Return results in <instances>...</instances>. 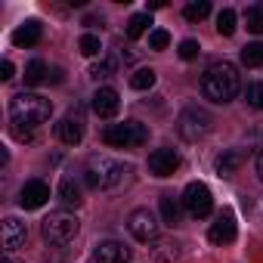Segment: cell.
I'll return each mask as SVG.
<instances>
[{
    "mask_svg": "<svg viewBox=\"0 0 263 263\" xmlns=\"http://www.w3.org/2000/svg\"><path fill=\"white\" fill-rule=\"evenodd\" d=\"M238 90H241V78H238V68L229 59H217L204 68V74H201L204 99H211L217 105H226L238 96Z\"/></svg>",
    "mask_w": 263,
    "mask_h": 263,
    "instance_id": "1",
    "label": "cell"
},
{
    "mask_svg": "<svg viewBox=\"0 0 263 263\" xmlns=\"http://www.w3.org/2000/svg\"><path fill=\"white\" fill-rule=\"evenodd\" d=\"M130 174H134V167L108 155H90L84 167V180L90 189H118L121 183L130 180Z\"/></svg>",
    "mask_w": 263,
    "mask_h": 263,
    "instance_id": "2",
    "label": "cell"
},
{
    "mask_svg": "<svg viewBox=\"0 0 263 263\" xmlns=\"http://www.w3.org/2000/svg\"><path fill=\"white\" fill-rule=\"evenodd\" d=\"M53 115V102L41 93H16L10 99V118L13 124H25V130H34L41 124H47Z\"/></svg>",
    "mask_w": 263,
    "mask_h": 263,
    "instance_id": "3",
    "label": "cell"
},
{
    "mask_svg": "<svg viewBox=\"0 0 263 263\" xmlns=\"http://www.w3.org/2000/svg\"><path fill=\"white\" fill-rule=\"evenodd\" d=\"M149 140V130L140 121H124V124H108L102 130V143L111 149H137Z\"/></svg>",
    "mask_w": 263,
    "mask_h": 263,
    "instance_id": "4",
    "label": "cell"
},
{
    "mask_svg": "<svg viewBox=\"0 0 263 263\" xmlns=\"http://www.w3.org/2000/svg\"><path fill=\"white\" fill-rule=\"evenodd\" d=\"M211 127H214L211 111H208V108H198V105L183 108L180 118H177V130H180V137H183L186 143H198V140H204V137L211 134Z\"/></svg>",
    "mask_w": 263,
    "mask_h": 263,
    "instance_id": "5",
    "label": "cell"
},
{
    "mask_svg": "<svg viewBox=\"0 0 263 263\" xmlns=\"http://www.w3.org/2000/svg\"><path fill=\"white\" fill-rule=\"evenodd\" d=\"M78 229H81V223H78V217L68 214V211H53V214L44 220V226H41V232H44V238H47L50 245H68V241L78 235Z\"/></svg>",
    "mask_w": 263,
    "mask_h": 263,
    "instance_id": "6",
    "label": "cell"
},
{
    "mask_svg": "<svg viewBox=\"0 0 263 263\" xmlns=\"http://www.w3.org/2000/svg\"><path fill=\"white\" fill-rule=\"evenodd\" d=\"M183 208H186V214L189 217H195V220H204L211 211H214V195H211V189L204 186V183H189L186 189H183Z\"/></svg>",
    "mask_w": 263,
    "mask_h": 263,
    "instance_id": "7",
    "label": "cell"
},
{
    "mask_svg": "<svg viewBox=\"0 0 263 263\" xmlns=\"http://www.w3.org/2000/svg\"><path fill=\"white\" fill-rule=\"evenodd\" d=\"M127 229L137 241H155L158 238V220L149 208H137L134 214L127 217Z\"/></svg>",
    "mask_w": 263,
    "mask_h": 263,
    "instance_id": "8",
    "label": "cell"
},
{
    "mask_svg": "<svg viewBox=\"0 0 263 263\" xmlns=\"http://www.w3.org/2000/svg\"><path fill=\"white\" fill-rule=\"evenodd\" d=\"M56 137H59L65 146H78V143L84 140V115H81V108H71V111H65V115L59 118Z\"/></svg>",
    "mask_w": 263,
    "mask_h": 263,
    "instance_id": "9",
    "label": "cell"
},
{
    "mask_svg": "<svg viewBox=\"0 0 263 263\" xmlns=\"http://www.w3.org/2000/svg\"><path fill=\"white\" fill-rule=\"evenodd\" d=\"M180 155H177V149H171V146H161V149H155L152 155H149V171L155 174V177H174L177 171H180Z\"/></svg>",
    "mask_w": 263,
    "mask_h": 263,
    "instance_id": "10",
    "label": "cell"
},
{
    "mask_svg": "<svg viewBox=\"0 0 263 263\" xmlns=\"http://www.w3.org/2000/svg\"><path fill=\"white\" fill-rule=\"evenodd\" d=\"M50 201V186L44 183V180H28L25 186H22V192H19V204L25 208V211H37V208H44Z\"/></svg>",
    "mask_w": 263,
    "mask_h": 263,
    "instance_id": "11",
    "label": "cell"
},
{
    "mask_svg": "<svg viewBox=\"0 0 263 263\" xmlns=\"http://www.w3.org/2000/svg\"><path fill=\"white\" fill-rule=\"evenodd\" d=\"M235 235H238V229H235V217H232L229 211H223V214L211 223V229H208V238H211L214 245H229V241H235Z\"/></svg>",
    "mask_w": 263,
    "mask_h": 263,
    "instance_id": "12",
    "label": "cell"
},
{
    "mask_svg": "<svg viewBox=\"0 0 263 263\" xmlns=\"http://www.w3.org/2000/svg\"><path fill=\"white\" fill-rule=\"evenodd\" d=\"M93 260L96 263H130V248L124 241H99L96 251H93Z\"/></svg>",
    "mask_w": 263,
    "mask_h": 263,
    "instance_id": "13",
    "label": "cell"
},
{
    "mask_svg": "<svg viewBox=\"0 0 263 263\" xmlns=\"http://www.w3.org/2000/svg\"><path fill=\"white\" fill-rule=\"evenodd\" d=\"M25 223L22 220H16V217H7L4 220V226H0V238H4V251L7 254H13V251H19L22 245H25Z\"/></svg>",
    "mask_w": 263,
    "mask_h": 263,
    "instance_id": "14",
    "label": "cell"
},
{
    "mask_svg": "<svg viewBox=\"0 0 263 263\" xmlns=\"http://www.w3.org/2000/svg\"><path fill=\"white\" fill-rule=\"evenodd\" d=\"M118 105H121L118 90H111V87H99V90L93 93V111H96L99 118H115V115H118Z\"/></svg>",
    "mask_w": 263,
    "mask_h": 263,
    "instance_id": "15",
    "label": "cell"
},
{
    "mask_svg": "<svg viewBox=\"0 0 263 263\" xmlns=\"http://www.w3.org/2000/svg\"><path fill=\"white\" fill-rule=\"evenodd\" d=\"M37 41H41V22L37 19H28L25 25H19L13 31V44L16 47H34Z\"/></svg>",
    "mask_w": 263,
    "mask_h": 263,
    "instance_id": "16",
    "label": "cell"
},
{
    "mask_svg": "<svg viewBox=\"0 0 263 263\" xmlns=\"http://www.w3.org/2000/svg\"><path fill=\"white\" fill-rule=\"evenodd\" d=\"M59 201L65 204V208H78L84 198H81V186L71 180V177H62L59 180Z\"/></svg>",
    "mask_w": 263,
    "mask_h": 263,
    "instance_id": "17",
    "label": "cell"
},
{
    "mask_svg": "<svg viewBox=\"0 0 263 263\" xmlns=\"http://www.w3.org/2000/svg\"><path fill=\"white\" fill-rule=\"evenodd\" d=\"M245 161V155L238 152V149H232V152H223L220 158H217V174L220 177H229V174H235L238 171V164Z\"/></svg>",
    "mask_w": 263,
    "mask_h": 263,
    "instance_id": "18",
    "label": "cell"
},
{
    "mask_svg": "<svg viewBox=\"0 0 263 263\" xmlns=\"http://www.w3.org/2000/svg\"><path fill=\"white\" fill-rule=\"evenodd\" d=\"M47 74H50V68H47L41 59H31V62L25 65V84H28V87L44 84V81H47Z\"/></svg>",
    "mask_w": 263,
    "mask_h": 263,
    "instance_id": "19",
    "label": "cell"
},
{
    "mask_svg": "<svg viewBox=\"0 0 263 263\" xmlns=\"http://www.w3.org/2000/svg\"><path fill=\"white\" fill-rule=\"evenodd\" d=\"M149 25H152L149 13H137V16H130V22H127V37H130V41L143 37V34L149 31Z\"/></svg>",
    "mask_w": 263,
    "mask_h": 263,
    "instance_id": "20",
    "label": "cell"
},
{
    "mask_svg": "<svg viewBox=\"0 0 263 263\" xmlns=\"http://www.w3.org/2000/svg\"><path fill=\"white\" fill-rule=\"evenodd\" d=\"M245 25L251 34H263V4H251L245 10Z\"/></svg>",
    "mask_w": 263,
    "mask_h": 263,
    "instance_id": "21",
    "label": "cell"
},
{
    "mask_svg": "<svg viewBox=\"0 0 263 263\" xmlns=\"http://www.w3.org/2000/svg\"><path fill=\"white\" fill-rule=\"evenodd\" d=\"M180 201L174 198V195H161V217H164V223H171V226H177L180 223Z\"/></svg>",
    "mask_w": 263,
    "mask_h": 263,
    "instance_id": "22",
    "label": "cell"
},
{
    "mask_svg": "<svg viewBox=\"0 0 263 263\" xmlns=\"http://www.w3.org/2000/svg\"><path fill=\"white\" fill-rule=\"evenodd\" d=\"M235 22H238V16H235V10H220V16H217V31L223 34V37H232L235 34Z\"/></svg>",
    "mask_w": 263,
    "mask_h": 263,
    "instance_id": "23",
    "label": "cell"
},
{
    "mask_svg": "<svg viewBox=\"0 0 263 263\" xmlns=\"http://www.w3.org/2000/svg\"><path fill=\"white\" fill-rule=\"evenodd\" d=\"M241 62L248 65V68H263V44L257 41V44H248L245 50H241Z\"/></svg>",
    "mask_w": 263,
    "mask_h": 263,
    "instance_id": "24",
    "label": "cell"
},
{
    "mask_svg": "<svg viewBox=\"0 0 263 263\" xmlns=\"http://www.w3.org/2000/svg\"><path fill=\"white\" fill-rule=\"evenodd\" d=\"M130 87H134V90H152L155 87V71L152 68H140L137 74H130Z\"/></svg>",
    "mask_w": 263,
    "mask_h": 263,
    "instance_id": "25",
    "label": "cell"
},
{
    "mask_svg": "<svg viewBox=\"0 0 263 263\" xmlns=\"http://www.w3.org/2000/svg\"><path fill=\"white\" fill-rule=\"evenodd\" d=\"M208 13H211V4H208V0H195V4H186V7H183V16H186L189 22H201Z\"/></svg>",
    "mask_w": 263,
    "mask_h": 263,
    "instance_id": "26",
    "label": "cell"
},
{
    "mask_svg": "<svg viewBox=\"0 0 263 263\" xmlns=\"http://www.w3.org/2000/svg\"><path fill=\"white\" fill-rule=\"evenodd\" d=\"M245 99H248V105H251V108H260V111H263V81H254V84H248V90H245Z\"/></svg>",
    "mask_w": 263,
    "mask_h": 263,
    "instance_id": "27",
    "label": "cell"
},
{
    "mask_svg": "<svg viewBox=\"0 0 263 263\" xmlns=\"http://www.w3.org/2000/svg\"><path fill=\"white\" fill-rule=\"evenodd\" d=\"M115 74V62L111 59H99L93 68H90V78L93 81H105V78H111Z\"/></svg>",
    "mask_w": 263,
    "mask_h": 263,
    "instance_id": "28",
    "label": "cell"
},
{
    "mask_svg": "<svg viewBox=\"0 0 263 263\" xmlns=\"http://www.w3.org/2000/svg\"><path fill=\"white\" fill-rule=\"evenodd\" d=\"M78 47H81V53H84V56H99V50H102V44H99V37H96V34H84Z\"/></svg>",
    "mask_w": 263,
    "mask_h": 263,
    "instance_id": "29",
    "label": "cell"
},
{
    "mask_svg": "<svg viewBox=\"0 0 263 263\" xmlns=\"http://www.w3.org/2000/svg\"><path fill=\"white\" fill-rule=\"evenodd\" d=\"M167 44H171V34H167L164 28L149 31V47H152V50H167Z\"/></svg>",
    "mask_w": 263,
    "mask_h": 263,
    "instance_id": "30",
    "label": "cell"
},
{
    "mask_svg": "<svg viewBox=\"0 0 263 263\" xmlns=\"http://www.w3.org/2000/svg\"><path fill=\"white\" fill-rule=\"evenodd\" d=\"M198 53H201L198 41H192V37H189V41H183V44H180V59H186V62H189V59H195Z\"/></svg>",
    "mask_w": 263,
    "mask_h": 263,
    "instance_id": "31",
    "label": "cell"
},
{
    "mask_svg": "<svg viewBox=\"0 0 263 263\" xmlns=\"http://www.w3.org/2000/svg\"><path fill=\"white\" fill-rule=\"evenodd\" d=\"M10 78H13V62L4 59V65H0V81H10Z\"/></svg>",
    "mask_w": 263,
    "mask_h": 263,
    "instance_id": "32",
    "label": "cell"
},
{
    "mask_svg": "<svg viewBox=\"0 0 263 263\" xmlns=\"http://www.w3.org/2000/svg\"><path fill=\"white\" fill-rule=\"evenodd\" d=\"M257 177L263 180V149H260V155H257Z\"/></svg>",
    "mask_w": 263,
    "mask_h": 263,
    "instance_id": "33",
    "label": "cell"
},
{
    "mask_svg": "<svg viewBox=\"0 0 263 263\" xmlns=\"http://www.w3.org/2000/svg\"><path fill=\"white\" fill-rule=\"evenodd\" d=\"M4 263H19V260H13V257H7V260H4Z\"/></svg>",
    "mask_w": 263,
    "mask_h": 263,
    "instance_id": "34",
    "label": "cell"
}]
</instances>
